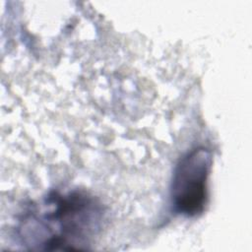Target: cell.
Returning <instances> with one entry per match:
<instances>
[{
	"mask_svg": "<svg viewBox=\"0 0 252 252\" xmlns=\"http://www.w3.org/2000/svg\"><path fill=\"white\" fill-rule=\"evenodd\" d=\"M212 164L211 152L197 148L178 162L171 185V197L177 212L187 217L203 213L208 199V176Z\"/></svg>",
	"mask_w": 252,
	"mask_h": 252,
	"instance_id": "obj_1",
	"label": "cell"
}]
</instances>
